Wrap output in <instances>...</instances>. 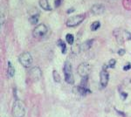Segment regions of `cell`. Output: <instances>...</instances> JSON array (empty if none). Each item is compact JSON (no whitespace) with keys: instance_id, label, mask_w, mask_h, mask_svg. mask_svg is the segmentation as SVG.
Masks as SVG:
<instances>
[{"instance_id":"18","label":"cell","mask_w":131,"mask_h":117,"mask_svg":"<svg viewBox=\"0 0 131 117\" xmlns=\"http://www.w3.org/2000/svg\"><path fill=\"white\" fill-rule=\"evenodd\" d=\"M52 77H53V80L55 82H60V76H59L58 72L55 71V70L52 72Z\"/></svg>"},{"instance_id":"12","label":"cell","mask_w":131,"mask_h":117,"mask_svg":"<svg viewBox=\"0 0 131 117\" xmlns=\"http://www.w3.org/2000/svg\"><path fill=\"white\" fill-rule=\"evenodd\" d=\"M78 91L80 94H82V95H85V94H87V93H91L88 89L86 88V87L82 86V85H80V86L78 87Z\"/></svg>"},{"instance_id":"21","label":"cell","mask_w":131,"mask_h":117,"mask_svg":"<svg viewBox=\"0 0 131 117\" xmlns=\"http://www.w3.org/2000/svg\"><path fill=\"white\" fill-rule=\"evenodd\" d=\"M127 96H128V94H126V93H121V99L122 100H126V98H127Z\"/></svg>"},{"instance_id":"23","label":"cell","mask_w":131,"mask_h":117,"mask_svg":"<svg viewBox=\"0 0 131 117\" xmlns=\"http://www.w3.org/2000/svg\"><path fill=\"white\" fill-rule=\"evenodd\" d=\"M60 2H61V0H56L55 1V6L56 7L59 6V5H60Z\"/></svg>"},{"instance_id":"9","label":"cell","mask_w":131,"mask_h":117,"mask_svg":"<svg viewBox=\"0 0 131 117\" xmlns=\"http://www.w3.org/2000/svg\"><path fill=\"white\" fill-rule=\"evenodd\" d=\"M105 12V7L103 5H95L92 6L91 12L94 15H100Z\"/></svg>"},{"instance_id":"15","label":"cell","mask_w":131,"mask_h":117,"mask_svg":"<svg viewBox=\"0 0 131 117\" xmlns=\"http://www.w3.org/2000/svg\"><path fill=\"white\" fill-rule=\"evenodd\" d=\"M100 26H101L100 22H99V21H95V22H93V23H92V25L90 26V29H91V31H97V30L100 28Z\"/></svg>"},{"instance_id":"8","label":"cell","mask_w":131,"mask_h":117,"mask_svg":"<svg viewBox=\"0 0 131 117\" xmlns=\"http://www.w3.org/2000/svg\"><path fill=\"white\" fill-rule=\"evenodd\" d=\"M29 75L31 77V79H32L33 81H38V80L40 79L42 73H41V70L39 67H33L30 71Z\"/></svg>"},{"instance_id":"16","label":"cell","mask_w":131,"mask_h":117,"mask_svg":"<svg viewBox=\"0 0 131 117\" xmlns=\"http://www.w3.org/2000/svg\"><path fill=\"white\" fill-rule=\"evenodd\" d=\"M58 46H60L61 52H62V53H64L65 54V53H67V46H66V44L61 40H59V41H58Z\"/></svg>"},{"instance_id":"19","label":"cell","mask_w":131,"mask_h":117,"mask_svg":"<svg viewBox=\"0 0 131 117\" xmlns=\"http://www.w3.org/2000/svg\"><path fill=\"white\" fill-rule=\"evenodd\" d=\"M115 63H116V61H115V59H110L109 62H108V67H111V68L115 67Z\"/></svg>"},{"instance_id":"10","label":"cell","mask_w":131,"mask_h":117,"mask_svg":"<svg viewBox=\"0 0 131 117\" xmlns=\"http://www.w3.org/2000/svg\"><path fill=\"white\" fill-rule=\"evenodd\" d=\"M93 40H87V41L84 42L82 45H80V49L82 50V51H87V50H88L89 48L92 46V44H93Z\"/></svg>"},{"instance_id":"6","label":"cell","mask_w":131,"mask_h":117,"mask_svg":"<svg viewBox=\"0 0 131 117\" xmlns=\"http://www.w3.org/2000/svg\"><path fill=\"white\" fill-rule=\"evenodd\" d=\"M90 71H91L90 65L87 64V63H86V62H83V63H81V64H80L77 68L78 73L83 78L87 77L89 73H90Z\"/></svg>"},{"instance_id":"5","label":"cell","mask_w":131,"mask_h":117,"mask_svg":"<svg viewBox=\"0 0 131 117\" xmlns=\"http://www.w3.org/2000/svg\"><path fill=\"white\" fill-rule=\"evenodd\" d=\"M46 32H47V27L44 24H40L34 28L32 35L34 38H43L46 34Z\"/></svg>"},{"instance_id":"14","label":"cell","mask_w":131,"mask_h":117,"mask_svg":"<svg viewBox=\"0 0 131 117\" xmlns=\"http://www.w3.org/2000/svg\"><path fill=\"white\" fill-rule=\"evenodd\" d=\"M14 73H15V70H14V67H13L12 64L9 61L8 62V74L10 77H13L14 75Z\"/></svg>"},{"instance_id":"22","label":"cell","mask_w":131,"mask_h":117,"mask_svg":"<svg viewBox=\"0 0 131 117\" xmlns=\"http://www.w3.org/2000/svg\"><path fill=\"white\" fill-rule=\"evenodd\" d=\"M118 54L119 55H124L125 54V50L124 49H121V50H119V52H118Z\"/></svg>"},{"instance_id":"7","label":"cell","mask_w":131,"mask_h":117,"mask_svg":"<svg viewBox=\"0 0 131 117\" xmlns=\"http://www.w3.org/2000/svg\"><path fill=\"white\" fill-rule=\"evenodd\" d=\"M108 78H109L108 73L105 69H103L100 73V84L102 88H106L107 87L108 82Z\"/></svg>"},{"instance_id":"11","label":"cell","mask_w":131,"mask_h":117,"mask_svg":"<svg viewBox=\"0 0 131 117\" xmlns=\"http://www.w3.org/2000/svg\"><path fill=\"white\" fill-rule=\"evenodd\" d=\"M39 5L45 11H51V7L48 3V0H40L39 1Z\"/></svg>"},{"instance_id":"20","label":"cell","mask_w":131,"mask_h":117,"mask_svg":"<svg viewBox=\"0 0 131 117\" xmlns=\"http://www.w3.org/2000/svg\"><path fill=\"white\" fill-rule=\"evenodd\" d=\"M130 68H131V64L129 63V64H127L126 66L123 67V70H124V71H128V70H129Z\"/></svg>"},{"instance_id":"13","label":"cell","mask_w":131,"mask_h":117,"mask_svg":"<svg viewBox=\"0 0 131 117\" xmlns=\"http://www.w3.org/2000/svg\"><path fill=\"white\" fill-rule=\"evenodd\" d=\"M29 22L31 24V25H36L38 24L39 22V15L38 14H35V15H32L29 18Z\"/></svg>"},{"instance_id":"24","label":"cell","mask_w":131,"mask_h":117,"mask_svg":"<svg viewBox=\"0 0 131 117\" xmlns=\"http://www.w3.org/2000/svg\"><path fill=\"white\" fill-rule=\"evenodd\" d=\"M74 11V9H73V8L69 9V11H67V13H71V12H73Z\"/></svg>"},{"instance_id":"2","label":"cell","mask_w":131,"mask_h":117,"mask_svg":"<svg viewBox=\"0 0 131 117\" xmlns=\"http://www.w3.org/2000/svg\"><path fill=\"white\" fill-rule=\"evenodd\" d=\"M65 74V81L69 84H74V76L72 74V66H71V63L69 61H66L64 64V68H63Z\"/></svg>"},{"instance_id":"4","label":"cell","mask_w":131,"mask_h":117,"mask_svg":"<svg viewBox=\"0 0 131 117\" xmlns=\"http://www.w3.org/2000/svg\"><path fill=\"white\" fill-rule=\"evenodd\" d=\"M84 19H85V15L84 14L76 15V16H74V17H70V18L67 20L66 24H67V26L74 27V26H76V25H80Z\"/></svg>"},{"instance_id":"1","label":"cell","mask_w":131,"mask_h":117,"mask_svg":"<svg viewBox=\"0 0 131 117\" xmlns=\"http://www.w3.org/2000/svg\"><path fill=\"white\" fill-rule=\"evenodd\" d=\"M25 114V109L24 104L20 101H16L13 104L12 114L14 117H23Z\"/></svg>"},{"instance_id":"17","label":"cell","mask_w":131,"mask_h":117,"mask_svg":"<svg viewBox=\"0 0 131 117\" xmlns=\"http://www.w3.org/2000/svg\"><path fill=\"white\" fill-rule=\"evenodd\" d=\"M66 40H67V42L68 43L69 45H73L74 44V36H73L72 34H70V33H68V34L66 35Z\"/></svg>"},{"instance_id":"3","label":"cell","mask_w":131,"mask_h":117,"mask_svg":"<svg viewBox=\"0 0 131 117\" xmlns=\"http://www.w3.org/2000/svg\"><path fill=\"white\" fill-rule=\"evenodd\" d=\"M18 60L24 67H29L32 63V57L28 52H24L18 56Z\"/></svg>"}]
</instances>
